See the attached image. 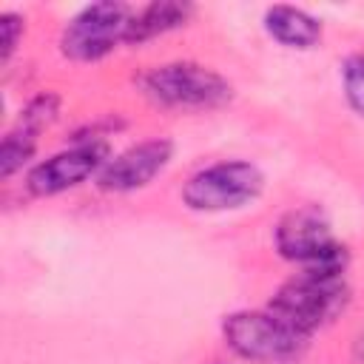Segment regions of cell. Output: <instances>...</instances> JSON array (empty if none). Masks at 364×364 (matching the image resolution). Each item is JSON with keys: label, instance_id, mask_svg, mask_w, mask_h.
Returning a JSON list of instances; mask_svg holds the SVG:
<instances>
[{"label": "cell", "instance_id": "obj_1", "mask_svg": "<svg viewBox=\"0 0 364 364\" xmlns=\"http://www.w3.org/2000/svg\"><path fill=\"white\" fill-rule=\"evenodd\" d=\"M276 250L282 259L296 262L301 273L344 279L347 247L333 239L327 216L316 205L287 210L276 225Z\"/></svg>", "mask_w": 364, "mask_h": 364}, {"label": "cell", "instance_id": "obj_2", "mask_svg": "<svg viewBox=\"0 0 364 364\" xmlns=\"http://www.w3.org/2000/svg\"><path fill=\"white\" fill-rule=\"evenodd\" d=\"M139 88L168 108H216L233 97V85L213 68L199 63H165L139 74Z\"/></svg>", "mask_w": 364, "mask_h": 364}, {"label": "cell", "instance_id": "obj_3", "mask_svg": "<svg viewBox=\"0 0 364 364\" xmlns=\"http://www.w3.org/2000/svg\"><path fill=\"white\" fill-rule=\"evenodd\" d=\"M344 304H347L344 279H324V276H313V273H299L273 293L267 310L310 338V333H316L318 327L333 321Z\"/></svg>", "mask_w": 364, "mask_h": 364}, {"label": "cell", "instance_id": "obj_4", "mask_svg": "<svg viewBox=\"0 0 364 364\" xmlns=\"http://www.w3.org/2000/svg\"><path fill=\"white\" fill-rule=\"evenodd\" d=\"M264 188V173L245 159H225L196 171L182 185V202L191 210L216 213L253 202Z\"/></svg>", "mask_w": 364, "mask_h": 364}, {"label": "cell", "instance_id": "obj_5", "mask_svg": "<svg viewBox=\"0 0 364 364\" xmlns=\"http://www.w3.org/2000/svg\"><path fill=\"white\" fill-rule=\"evenodd\" d=\"M222 336L233 353L253 361L296 358L307 344V336L293 330L270 310H236L225 316Z\"/></svg>", "mask_w": 364, "mask_h": 364}, {"label": "cell", "instance_id": "obj_6", "mask_svg": "<svg viewBox=\"0 0 364 364\" xmlns=\"http://www.w3.org/2000/svg\"><path fill=\"white\" fill-rule=\"evenodd\" d=\"M131 20L134 9L125 3H91L65 23L60 51L74 63H97L128 40Z\"/></svg>", "mask_w": 364, "mask_h": 364}, {"label": "cell", "instance_id": "obj_7", "mask_svg": "<svg viewBox=\"0 0 364 364\" xmlns=\"http://www.w3.org/2000/svg\"><path fill=\"white\" fill-rule=\"evenodd\" d=\"M105 162H108V142L100 136H91L37 162L26 176V188L34 196H54L100 173Z\"/></svg>", "mask_w": 364, "mask_h": 364}, {"label": "cell", "instance_id": "obj_8", "mask_svg": "<svg viewBox=\"0 0 364 364\" xmlns=\"http://www.w3.org/2000/svg\"><path fill=\"white\" fill-rule=\"evenodd\" d=\"M171 156H173L171 139L136 142L105 162V168L97 173V185L102 191H114V193H128V191L145 188L156 173H162L168 168Z\"/></svg>", "mask_w": 364, "mask_h": 364}, {"label": "cell", "instance_id": "obj_9", "mask_svg": "<svg viewBox=\"0 0 364 364\" xmlns=\"http://www.w3.org/2000/svg\"><path fill=\"white\" fill-rule=\"evenodd\" d=\"M264 28L287 48H313L321 40V23L296 6H270L264 11Z\"/></svg>", "mask_w": 364, "mask_h": 364}, {"label": "cell", "instance_id": "obj_10", "mask_svg": "<svg viewBox=\"0 0 364 364\" xmlns=\"http://www.w3.org/2000/svg\"><path fill=\"white\" fill-rule=\"evenodd\" d=\"M193 14V6L191 3H176V0H156V3H148L142 6L139 11H134V20H131V28H128V46H139V43H148L165 31H173L179 26L188 23V17Z\"/></svg>", "mask_w": 364, "mask_h": 364}, {"label": "cell", "instance_id": "obj_11", "mask_svg": "<svg viewBox=\"0 0 364 364\" xmlns=\"http://www.w3.org/2000/svg\"><path fill=\"white\" fill-rule=\"evenodd\" d=\"M37 131L26 128V125H14L3 142H0V176L9 179L14 171H20L31 156H34V148H37Z\"/></svg>", "mask_w": 364, "mask_h": 364}, {"label": "cell", "instance_id": "obj_12", "mask_svg": "<svg viewBox=\"0 0 364 364\" xmlns=\"http://www.w3.org/2000/svg\"><path fill=\"white\" fill-rule=\"evenodd\" d=\"M60 114V97L57 94H37L34 100H28V105L20 111V125L31 128V131H43L48 128Z\"/></svg>", "mask_w": 364, "mask_h": 364}, {"label": "cell", "instance_id": "obj_13", "mask_svg": "<svg viewBox=\"0 0 364 364\" xmlns=\"http://www.w3.org/2000/svg\"><path fill=\"white\" fill-rule=\"evenodd\" d=\"M341 77H344V94H347L350 108H353L358 117H364V51L350 54V57L344 60Z\"/></svg>", "mask_w": 364, "mask_h": 364}, {"label": "cell", "instance_id": "obj_14", "mask_svg": "<svg viewBox=\"0 0 364 364\" xmlns=\"http://www.w3.org/2000/svg\"><path fill=\"white\" fill-rule=\"evenodd\" d=\"M20 37H23V17L14 14V11H3V14H0V43H3L0 60H3V63L11 60V54H14L17 43H20Z\"/></svg>", "mask_w": 364, "mask_h": 364}]
</instances>
